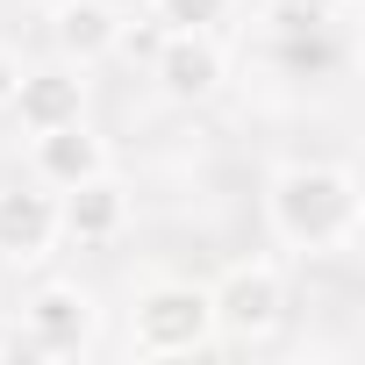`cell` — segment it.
I'll use <instances>...</instances> for the list:
<instances>
[{
	"label": "cell",
	"instance_id": "9c48e42d",
	"mask_svg": "<svg viewBox=\"0 0 365 365\" xmlns=\"http://www.w3.org/2000/svg\"><path fill=\"white\" fill-rule=\"evenodd\" d=\"M115 36H122V8H115V0H58V8H51V43L79 72L93 58H108Z\"/></svg>",
	"mask_w": 365,
	"mask_h": 365
},
{
	"label": "cell",
	"instance_id": "ba28073f",
	"mask_svg": "<svg viewBox=\"0 0 365 365\" xmlns=\"http://www.w3.org/2000/svg\"><path fill=\"white\" fill-rule=\"evenodd\" d=\"M51 244H58V194H36V187H0V258L36 265Z\"/></svg>",
	"mask_w": 365,
	"mask_h": 365
},
{
	"label": "cell",
	"instance_id": "7a4b0ae2",
	"mask_svg": "<svg viewBox=\"0 0 365 365\" xmlns=\"http://www.w3.org/2000/svg\"><path fill=\"white\" fill-rule=\"evenodd\" d=\"M129 336L150 358H187V351L215 344V301H208V287H194V279L143 287L136 294V315H129Z\"/></svg>",
	"mask_w": 365,
	"mask_h": 365
},
{
	"label": "cell",
	"instance_id": "7c38bea8",
	"mask_svg": "<svg viewBox=\"0 0 365 365\" xmlns=\"http://www.w3.org/2000/svg\"><path fill=\"white\" fill-rule=\"evenodd\" d=\"M237 0H150V22L172 36V29H215Z\"/></svg>",
	"mask_w": 365,
	"mask_h": 365
},
{
	"label": "cell",
	"instance_id": "3957f363",
	"mask_svg": "<svg viewBox=\"0 0 365 365\" xmlns=\"http://www.w3.org/2000/svg\"><path fill=\"white\" fill-rule=\"evenodd\" d=\"M208 301H215V336L258 344V336H272L279 315H287V279H279V265L244 258V265H230V272L208 287Z\"/></svg>",
	"mask_w": 365,
	"mask_h": 365
},
{
	"label": "cell",
	"instance_id": "30bf717a",
	"mask_svg": "<svg viewBox=\"0 0 365 365\" xmlns=\"http://www.w3.org/2000/svg\"><path fill=\"white\" fill-rule=\"evenodd\" d=\"M29 165H36L43 187H79V179L108 172V150H101V136H93L86 122H58V129H36Z\"/></svg>",
	"mask_w": 365,
	"mask_h": 365
},
{
	"label": "cell",
	"instance_id": "9a60e30c",
	"mask_svg": "<svg viewBox=\"0 0 365 365\" xmlns=\"http://www.w3.org/2000/svg\"><path fill=\"white\" fill-rule=\"evenodd\" d=\"M8 351H15V344H0V358H8Z\"/></svg>",
	"mask_w": 365,
	"mask_h": 365
},
{
	"label": "cell",
	"instance_id": "8992f818",
	"mask_svg": "<svg viewBox=\"0 0 365 365\" xmlns=\"http://www.w3.org/2000/svg\"><path fill=\"white\" fill-rule=\"evenodd\" d=\"M129 230V187L115 172H93L79 187H58V237L72 244H115Z\"/></svg>",
	"mask_w": 365,
	"mask_h": 365
},
{
	"label": "cell",
	"instance_id": "5bb4252c",
	"mask_svg": "<svg viewBox=\"0 0 365 365\" xmlns=\"http://www.w3.org/2000/svg\"><path fill=\"white\" fill-rule=\"evenodd\" d=\"M15 86H22V58H15V51H0V115L15 108Z\"/></svg>",
	"mask_w": 365,
	"mask_h": 365
},
{
	"label": "cell",
	"instance_id": "4fadbf2b",
	"mask_svg": "<svg viewBox=\"0 0 365 365\" xmlns=\"http://www.w3.org/2000/svg\"><path fill=\"white\" fill-rule=\"evenodd\" d=\"M158 43H165V29H158L150 15H143V22H129V15H122V36H115V51H129V58H150Z\"/></svg>",
	"mask_w": 365,
	"mask_h": 365
},
{
	"label": "cell",
	"instance_id": "5b68a950",
	"mask_svg": "<svg viewBox=\"0 0 365 365\" xmlns=\"http://www.w3.org/2000/svg\"><path fill=\"white\" fill-rule=\"evenodd\" d=\"M93 294L79 287V279H51V287H36L29 301H22V344L29 351H43V358H72V351H86L93 344Z\"/></svg>",
	"mask_w": 365,
	"mask_h": 365
},
{
	"label": "cell",
	"instance_id": "277c9868",
	"mask_svg": "<svg viewBox=\"0 0 365 365\" xmlns=\"http://www.w3.org/2000/svg\"><path fill=\"white\" fill-rule=\"evenodd\" d=\"M150 72H158V93L194 108V101H215L222 79H230V51L215 43V29H172L158 51H150Z\"/></svg>",
	"mask_w": 365,
	"mask_h": 365
},
{
	"label": "cell",
	"instance_id": "8fae6325",
	"mask_svg": "<svg viewBox=\"0 0 365 365\" xmlns=\"http://www.w3.org/2000/svg\"><path fill=\"white\" fill-rule=\"evenodd\" d=\"M344 8L351 0H258V15H265L272 36H322V29L344 22Z\"/></svg>",
	"mask_w": 365,
	"mask_h": 365
},
{
	"label": "cell",
	"instance_id": "52a82bcc",
	"mask_svg": "<svg viewBox=\"0 0 365 365\" xmlns=\"http://www.w3.org/2000/svg\"><path fill=\"white\" fill-rule=\"evenodd\" d=\"M8 115H22V129L36 136V129H58V122H86V79H79V65H36V72H22V86H15V108Z\"/></svg>",
	"mask_w": 365,
	"mask_h": 365
},
{
	"label": "cell",
	"instance_id": "6da1fadb",
	"mask_svg": "<svg viewBox=\"0 0 365 365\" xmlns=\"http://www.w3.org/2000/svg\"><path fill=\"white\" fill-rule=\"evenodd\" d=\"M358 215H365V194H358L351 165H322V158L279 165L272 187H265V222L294 251H344V244H358Z\"/></svg>",
	"mask_w": 365,
	"mask_h": 365
}]
</instances>
